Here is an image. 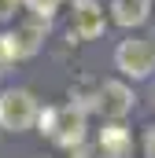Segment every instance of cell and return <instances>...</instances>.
I'll list each match as a JSON object with an SVG mask.
<instances>
[{
	"label": "cell",
	"mask_w": 155,
	"mask_h": 158,
	"mask_svg": "<svg viewBox=\"0 0 155 158\" xmlns=\"http://www.w3.org/2000/svg\"><path fill=\"white\" fill-rule=\"evenodd\" d=\"M41 118V132H48L55 143L63 147H78L85 140V107L81 103H67V107H48Z\"/></svg>",
	"instance_id": "1"
},
{
	"label": "cell",
	"mask_w": 155,
	"mask_h": 158,
	"mask_svg": "<svg viewBox=\"0 0 155 158\" xmlns=\"http://www.w3.org/2000/svg\"><path fill=\"white\" fill-rule=\"evenodd\" d=\"M37 121V99L26 88H11L0 96V125L7 132H22Z\"/></svg>",
	"instance_id": "2"
},
{
	"label": "cell",
	"mask_w": 155,
	"mask_h": 158,
	"mask_svg": "<svg viewBox=\"0 0 155 158\" xmlns=\"http://www.w3.org/2000/svg\"><path fill=\"white\" fill-rule=\"evenodd\" d=\"M115 63H118V70L126 74V77H148L155 70V48L148 44V40H122L118 44V52H115Z\"/></svg>",
	"instance_id": "3"
},
{
	"label": "cell",
	"mask_w": 155,
	"mask_h": 158,
	"mask_svg": "<svg viewBox=\"0 0 155 158\" xmlns=\"http://www.w3.org/2000/svg\"><path fill=\"white\" fill-rule=\"evenodd\" d=\"M96 110L104 118H126L133 110V92L122 81H104L100 92H96Z\"/></svg>",
	"instance_id": "4"
},
{
	"label": "cell",
	"mask_w": 155,
	"mask_h": 158,
	"mask_svg": "<svg viewBox=\"0 0 155 158\" xmlns=\"http://www.w3.org/2000/svg\"><path fill=\"white\" fill-rule=\"evenodd\" d=\"M104 33V7L96 0H74V19H70V37L92 40Z\"/></svg>",
	"instance_id": "5"
},
{
	"label": "cell",
	"mask_w": 155,
	"mask_h": 158,
	"mask_svg": "<svg viewBox=\"0 0 155 158\" xmlns=\"http://www.w3.org/2000/svg\"><path fill=\"white\" fill-rule=\"evenodd\" d=\"M100 155L104 158H129L133 155V136L122 125H107L100 132Z\"/></svg>",
	"instance_id": "6"
},
{
	"label": "cell",
	"mask_w": 155,
	"mask_h": 158,
	"mask_svg": "<svg viewBox=\"0 0 155 158\" xmlns=\"http://www.w3.org/2000/svg\"><path fill=\"white\" fill-rule=\"evenodd\" d=\"M152 11V0H111V15H115L118 26H140Z\"/></svg>",
	"instance_id": "7"
},
{
	"label": "cell",
	"mask_w": 155,
	"mask_h": 158,
	"mask_svg": "<svg viewBox=\"0 0 155 158\" xmlns=\"http://www.w3.org/2000/svg\"><path fill=\"white\" fill-rule=\"evenodd\" d=\"M41 40H44V26H37V22L19 26V30L11 33V44H15V55H19V59H22V55H33L41 48Z\"/></svg>",
	"instance_id": "8"
},
{
	"label": "cell",
	"mask_w": 155,
	"mask_h": 158,
	"mask_svg": "<svg viewBox=\"0 0 155 158\" xmlns=\"http://www.w3.org/2000/svg\"><path fill=\"white\" fill-rule=\"evenodd\" d=\"M19 55H15V44H11V33H0V70L11 66Z\"/></svg>",
	"instance_id": "9"
},
{
	"label": "cell",
	"mask_w": 155,
	"mask_h": 158,
	"mask_svg": "<svg viewBox=\"0 0 155 158\" xmlns=\"http://www.w3.org/2000/svg\"><path fill=\"white\" fill-rule=\"evenodd\" d=\"M26 4L33 7V15H41V19H52L55 7H59V0H26Z\"/></svg>",
	"instance_id": "10"
},
{
	"label": "cell",
	"mask_w": 155,
	"mask_h": 158,
	"mask_svg": "<svg viewBox=\"0 0 155 158\" xmlns=\"http://www.w3.org/2000/svg\"><path fill=\"white\" fill-rule=\"evenodd\" d=\"M144 158H155V129L144 132Z\"/></svg>",
	"instance_id": "11"
},
{
	"label": "cell",
	"mask_w": 155,
	"mask_h": 158,
	"mask_svg": "<svg viewBox=\"0 0 155 158\" xmlns=\"http://www.w3.org/2000/svg\"><path fill=\"white\" fill-rule=\"evenodd\" d=\"M70 158H92V151H89V147H74V155Z\"/></svg>",
	"instance_id": "12"
}]
</instances>
